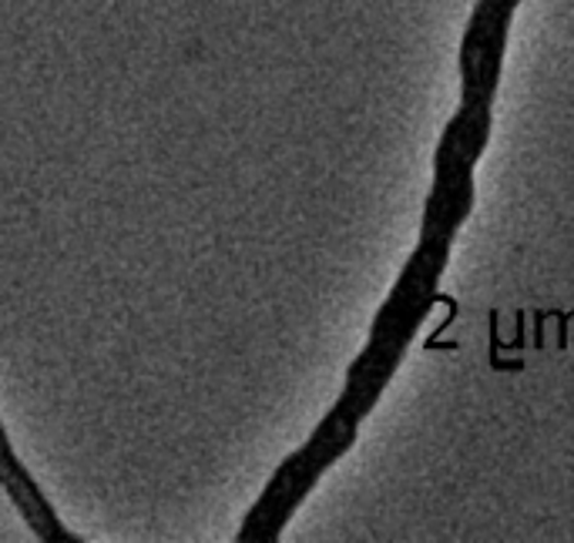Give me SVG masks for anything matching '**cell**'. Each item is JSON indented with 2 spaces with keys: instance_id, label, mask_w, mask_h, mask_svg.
I'll return each mask as SVG.
<instances>
[{
  "instance_id": "cell-1",
  "label": "cell",
  "mask_w": 574,
  "mask_h": 543,
  "mask_svg": "<svg viewBox=\"0 0 574 543\" xmlns=\"http://www.w3.org/2000/svg\"><path fill=\"white\" fill-rule=\"evenodd\" d=\"M520 0H477L457 51L460 71V105L444 125L434 147V175L423 202L420 238L407 259L387 303L379 306L363 353L350 363L340 400L319 420L300 450L285 457L259 500L243 517L235 543H276L296 510L309 500V493L323 473L340 463L360 436L363 420L379 403L383 389L397 376L417 329L434 309L441 279L450 262V245L460 225L473 212V168L488 152L494 131V102L504 74V51L511 17Z\"/></svg>"
},
{
  "instance_id": "cell-2",
  "label": "cell",
  "mask_w": 574,
  "mask_h": 543,
  "mask_svg": "<svg viewBox=\"0 0 574 543\" xmlns=\"http://www.w3.org/2000/svg\"><path fill=\"white\" fill-rule=\"evenodd\" d=\"M0 483H4L8 500L17 507V514L27 520V527L37 540H44V543H81V536L65 530L61 517L55 514L51 504L44 500V493L34 483V476L21 467L8 433H4V467H0Z\"/></svg>"
}]
</instances>
